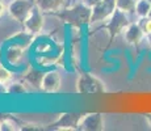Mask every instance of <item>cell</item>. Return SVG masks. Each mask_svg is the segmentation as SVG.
<instances>
[{
    "instance_id": "1",
    "label": "cell",
    "mask_w": 151,
    "mask_h": 131,
    "mask_svg": "<svg viewBox=\"0 0 151 131\" xmlns=\"http://www.w3.org/2000/svg\"><path fill=\"white\" fill-rule=\"evenodd\" d=\"M91 14L92 8L82 1V4H76L70 9H66L60 14V19L71 25H84L91 22Z\"/></svg>"
},
{
    "instance_id": "2",
    "label": "cell",
    "mask_w": 151,
    "mask_h": 131,
    "mask_svg": "<svg viewBox=\"0 0 151 131\" xmlns=\"http://www.w3.org/2000/svg\"><path fill=\"white\" fill-rule=\"evenodd\" d=\"M76 91L80 94H96V93H103L105 91V87H104L103 81L96 76L83 74L76 81Z\"/></svg>"
},
{
    "instance_id": "3",
    "label": "cell",
    "mask_w": 151,
    "mask_h": 131,
    "mask_svg": "<svg viewBox=\"0 0 151 131\" xmlns=\"http://www.w3.org/2000/svg\"><path fill=\"white\" fill-rule=\"evenodd\" d=\"M129 19H127V14L122 12L121 9L116 8V11L112 13V16L106 20L104 28L109 31L110 38L113 37H117L120 33H124V30L127 28L129 25Z\"/></svg>"
},
{
    "instance_id": "4",
    "label": "cell",
    "mask_w": 151,
    "mask_h": 131,
    "mask_svg": "<svg viewBox=\"0 0 151 131\" xmlns=\"http://www.w3.org/2000/svg\"><path fill=\"white\" fill-rule=\"evenodd\" d=\"M116 0H101L96 5L92 7V14H91V22L96 24V22L106 21L112 13L116 11Z\"/></svg>"
},
{
    "instance_id": "5",
    "label": "cell",
    "mask_w": 151,
    "mask_h": 131,
    "mask_svg": "<svg viewBox=\"0 0 151 131\" xmlns=\"http://www.w3.org/2000/svg\"><path fill=\"white\" fill-rule=\"evenodd\" d=\"M33 5L34 3L29 1V0H13L9 4V7H8V12L16 21L24 24V21L29 16Z\"/></svg>"
},
{
    "instance_id": "6",
    "label": "cell",
    "mask_w": 151,
    "mask_h": 131,
    "mask_svg": "<svg viewBox=\"0 0 151 131\" xmlns=\"http://www.w3.org/2000/svg\"><path fill=\"white\" fill-rule=\"evenodd\" d=\"M104 129H105L104 117L100 113L83 114L79 121V126H78V130H84V131H101Z\"/></svg>"
},
{
    "instance_id": "7",
    "label": "cell",
    "mask_w": 151,
    "mask_h": 131,
    "mask_svg": "<svg viewBox=\"0 0 151 131\" xmlns=\"http://www.w3.org/2000/svg\"><path fill=\"white\" fill-rule=\"evenodd\" d=\"M82 115L83 114H76V113H65V114H60L59 118L53 125H50V126H51V129L59 130V131L78 130L79 121L82 118Z\"/></svg>"
},
{
    "instance_id": "8",
    "label": "cell",
    "mask_w": 151,
    "mask_h": 131,
    "mask_svg": "<svg viewBox=\"0 0 151 131\" xmlns=\"http://www.w3.org/2000/svg\"><path fill=\"white\" fill-rule=\"evenodd\" d=\"M24 26H25V30L30 34H37L42 30V26H43L42 11L40 9L36 4L33 5V8H32L29 16L24 21Z\"/></svg>"
},
{
    "instance_id": "9",
    "label": "cell",
    "mask_w": 151,
    "mask_h": 131,
    "mask_svg": "<svg viewBox=\"0 0 151 131\" xmlns=\"http://www.w3.org/2000/svg\"><path fill=\"white\" fill-rule=\"evenodd\" d=\"M60 84H62V77L57 71L46 72L42 79L41 89L46 93H55L59 91Z\"/></svg>"
},
{
    "instance_id": "10",
    "label": "cell",
    "mask_w": 151,
    "mask_h": 131,
    "mask_svg": "<svg viewBox=\"0 0 151 131\" xmlns=\"http://www.w3.org/2000/svg\"><path fill=\"white\" fill-rule=\"evenodd\" d=\"M143 30H142L141 25L139 24H129L127 28L124 30V38L127 43L130 45H137L141 42L142 37H143Z\"/></svg>"
},
{
    "instance_id": "11",
    "label": "cell",
    "mask_w": 151,
    "mask_h": 131,
    "mask_svg": "<svg viewBox=\"0 0 151 131\" xmlns=\"http://www.w3.org/2000/svg\"><path fill=\"white\" fill-rule=\"evenodd\" d=\"M22 55H24V50L19 45H11L5 52V58H7L8 63L12 66H16L19 64V62H21Z\"/></svg>"
},
{
    "instance_id": "12",
    "label": "cell",
    "mask_w": 151,
    "mask_h": 131,
    "mask_svg": "<svg viewBox=\"0 0 151 131\" xmlns=\"http://www.w3.org/2000/svg\"><path fill=\"white\" fill-rule=\"evenodd\" d=\"M34 4L42 12H57L62 7L63 0H34Z\"/></svg>"
},
{
    "instance_id": "13",
    "label": "cell",
    "mask_w": 151,
    "mask_h": 131,
    "mask_svg": "<svg viewBox=\"0 0 151 131\" xmlns=\"http://www.w3.org/2000/svg\"><path fill=\"white\" fill-rule=\"evenodd\" d=\"M43 75H45V74H42V72H40V71L30 69V71L25 75V80H27L32 87H34V88H41Z\"/></svg>"
},
{
    "instance_id": "14",
    "label": "cell",
    "mask_w": 151,
    "mask_h": 131,
    "mask_svg": "<svg viewBox=\"0 0 151 131\" xmlns=\"http://www.w3.org/2000/svg\"><path fill=\"white\" fill-rule=\"evenodd\" d=\"M138 0H116V7L125 13H132L135 11Z\"/></svg>"
},
{
    "instance_id": "15",
    "label": "cell",
    "mask_w": 151,
    "mask_h": 131,
    "mask_svg": "<svg viewBox=\"0 0 151 131\" xmlns=\"http://www.w3.org/2000/svg\"><path fill=\"white\" fill-rule=\"evenodd\" d=\"M151 9V3H149L147 0H138L137 5H135V13L139 17H147Z\"/></svg>"
},
{
    "instance_id": "16",
    "label": "cell",
    "mask_w": 151,
    "mask_h": 131,
    "mask_svg": "<svg viewBox=\"0 0 151 131\" xmlns=\"http://www.w3.org/2000/svg\"><path fill=\"white\" fill-rule=\"evenodd\" d=\"M27 88L24 87V84L20 83H13L8 87V93H13V94H20V93H25Z\"/></svg>"
},
{
    "instance_id": "17",
    "label": "cell",
    "mask_w": 151,
    "mask_h": 131,
    "mask_svg": "<svg viewBox=\"0 0 151 131\" xmlns=\"http://www.w3.org/2000/svg\"><path fill=\"white\" fill-rule=\"evenodd\" d=\"M11 79H12V72H11L9 69L5 68L3 64H0V83L7 84Z\"/></svg>"
},
{
    "instance_id": "18",
    "label": "cell",
    "mask_w": 151,
    "mask_h": 131,
    "mask_svg": "<svg viewBox=\"0 0 151 131\" xmlns=\"http://www.w3.org/2000/svg\"><path fill=\"white\" fill-rule=\"evenodd\" d=\"M139 25H141L142 30H143V33L146 34V36L151 34V19L150 17H142Z\"/></svg>"
},
{
    "instance_id": "19",
    "label": "cell",
    "mask_w": 151,
    "mask_h": 131,
    "mask_svg": "<svg viewBox=\"0 0 151 131\" xmlns=\"http://www.w3.org/2000/svg\"><path fill=\"white\" fill-rule=\"evenodd\" d=\"M13 130H16V127H14V125L9 121V118L0 123V131H13Z\"/></svg>"
},
{
    "instance_id": "20",
    "label": "cell",
    "mask_w": 151,
    "mask_h": 131,
    "mask_svg": "<svg viewBox=\"0 0 151 131\" xmlns=\"http://www.w3.org/2000/svg\"><path fill=\"white\" fill-rule=\"evenodd\" d=\"M101 1V0H83V3H84V4H86V5H88V7H93V5H96L97 4V3H100Z\"/></svg>"
},
{
    "instance_id": "21",
    "label": "cell",
    "mask_w": 151,
    "mask_h": 131,
    "mask_svg": "<svg viewBox=\"0 0 151 131\" xmlns=\"http://www.w3.org/2000/svg\"><path fill=\"white\" fill-rule=\"evenodd\" d=\"M8 93V87L5 85V83H0V94H5Z\"/></svg>"
},
{
    "instance_id": "22",
    "label": "cell",
    "mask_w": 151,
    "mask_h": 131,
    "mask_svg": "<svg viewBox=\"0 0 151 131\" xmlns=\"http://www.w3.org/2000/svg\"><path fill=\"white\" fill-rule=\"evenodd\" d=\"M4 12H5V4L1 1V0H0V17L4 14Z\"/></svg>"
},
{
    "instance_id": "23",
    "label": "cell",
    "mask_w": 151,
    "mask_h": 131,
    "mask_svg": "<svg viewBox=\"0 0 151 131\" xmlns=\"http://www.w3.org/2000/svg\"><path fill=\"white\" fill-rule=\"evenodd\" d=\"M9 117H8L7 114H0V123H1L3 121H5V119H8Z\"/></svg>"
},
{
    "instance_id": "24",
    "label": "cell",
    "mask_w": 151,
    "mask_h": 131,
    "mask_svg": "<svg viewBox=\"0 0 151 131\" xmlns=\"http://www.w3.org/2000/svg\"><path fill=\"white\" fill-rule=\"evenodd\" d=\"M145 117H146L147 122H149V125L151 126V113H149V114H146V115H145Z\"/></svg>"
},
{
    "instance_id": "25",
    "label": "cell",
    "mask_w": 151,
    "mask_h": 131,
    "mask_svg": "<svg viewBox=\"0 0 151 131\" xmlns=\"http://www.w3.org/2000/svg\"><path fill=\"white\" fill-rule=\"evenodd\" d=\"M147 39H149V43L151 45V34H149V36H147Z\"/></svg>"
},
{
    "instance_id": "26",
    "label": "cell",
    "mask_w": 151,
    "mask_h": 131,
    "mask_svg": "<svg viewBox=\"0 0 151 131\" xmlns=\"http://www.w3.org/2000/svg\"><path fill=\"white\" fill-rule=\"evenodd\" d=\"M147 17H150V19H151V9H150V13H149V16H147Z\"/></svg>"
},
{
    "instance_id": "27",
    "label": "cell",
    "mask_w": 151,
    "mask_h": 131,
    "mask_svg": "<svg viewBox=\"0 0 151 131\" xmlns=\"http://www.w3.org/2000/svg\"><path fill=\"white\" fill-rule=\"evenodd\" d=\"M147 1H149V3H151V0H147Z\"/></svg>"
},
{
    "instance_id": "28",
    "label": "cell",
    "mask_w": 151,
    "mask_h": 131,
    "mask_svg": "<svg viewBox=\"0 0 151 131\" xmlns=\"http://www.w3.org/2000/svg\"><path fill=\"white\" fill-rule=\"evenodd\" d=\"M78 1H83V0H78Z\"/></svg>"
}]
</instances>
